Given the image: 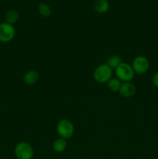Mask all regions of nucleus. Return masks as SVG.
Here are the masks:
<instances>
[{"label":"nucleus","instance_id":"f257e3e1","mask_svg":"<svg viewBox=\"0 0 158 159\" xmlns=\"http://www.w3.org/2000/svg\"><path fill=\"white\" fill-rule=\"evenodd\" d=\"M93 77L99 83H107L112 78V69L107 64H102L94 69Z\"/></svg>","mask_w":158,"mask_h":159},{"label":"nucleus","instance_id":"f03ea898","mask_svg":"<svg viewBox=\"0 0 158 159\" xmlns=\"http://www.w3.org/2000/svg\"><path fill=\"white\" fill-rule=\"evenodd\" d=\"M14 153L17 159H33L34 152L33 147L29 143L21 141L15 145Z\"/></svg>","mask_w":158,"mask_h":159},{"label":"nucleus","instance_id":"7ed1b4c3","mask_svg":"<svg viewBox=\"0 0 158 159\" xmlns=\"http://www.w3.org/2000/svg\"><path fill=\"white\" fill-rule=\"evenodd\" d=\"M116 78L122 82H131L135 75V72L131 65L125 62H122L116 69Z\"/></svg>","mask_w":158,"mask_h":159},{"label":"nucleus","instance_id":"20e7f679","mask_svg":"<svg viewBox=\"0 0 158 159\" xmlns=\"http://www.w3.org/2000/svg\"><path fill=\"white\" fill-rule=\"evenodd\" d=\"M57 132L60 138L64 139H69L74 135V124L67 119H62L57 123Z\"/></svg>","mask_w":158,"mask_h":159},{"label":"nucleus","instance_id":"39448f33","mask_svg":"<svg viewBox=\"0 0 158 159\" xmlns=\"http://www.w3.org/2000/svg\"><path fill=\"white\" fill-rule=\"evenodd\" d=\"M15 35V29L13 25L4 22L0 23V42L9 43L12 41Z\"/></svg>","mask_w":158,"mask_h":159},{"label":"nucleus","instance_id":"423d86ee","mask_svg":"<svg viewBox=\"0 0 158 159\" xmlns=\"http://www.w3.org/2000/svg\"><path fill=\"white\" fill-rule=\"evenodd\" d=\"M131 66L135 73L138 75H143L149 70L150 62L144 56H137L133 59Z\"/></svg>","mask_w":158,"mask_h":159},{"label":"nucleus","instance_id":"0eeeda50","mask_svg":"<svg viewBox=\"0 0 158 159\" xmlns=\"http://www.w3.org/2000/svg\"><path fill=\"white\" fill-rule=\"evenodd\" d=\"M119 93L124 98L132 97L136 93V86L131 82H122Z\"/></svg>","mask_w":158,"mask_h":159},{"label":"nucleus","instance_id":"6e6552de","mask_svg":"<svg viewBox=\"0 0 158 159\" xmlns=\"http://www.w3.org/2000/svg\"><path fill=\"white\" fill-rule=\"evenodd\" d=\"M39 73L35 70H29L25 73L23 76V82L28 85H33L37 83L39 80Z\"/></svg>","mask_w":158,"mask_h":159},{"label":"nucleus","instance_id":"1a4fd4ad","mask_svg":"<svg viewBox=\"0 0 158 159\" xmlns=\"http://www.w3.org/2000/svg\"><path fill=\"white\" fill-rule=\"evenodd\" d=\"M93 6L96 12L103 14L108 12L110 5L108 0H94Z\"/></svg>","mask_w":158,"mask_h":159},{"label":"nucleus","instance_id":"9d476101","mask_svg":"<svg viewBox=\"0 0 158 159\" xmlns=\"http://www.w3.org/2000/svg\"><path fill=\"white\" fill-rule=\"evenodd\" d=\"M67 146H68V144H67L66 140L61 138H57L53 142V149L58 153L64 152L67 148Z\"/></svg>","mask_w":158,"mask_h":159},{"label":"nucleus","instance_id":"9b49d317","mask_svg":"<svg viewBox=\"0 0 158 159\" xmlns=\"http://www.w3.org/2000/svg\"><path fill=\"white\" fill-rule=\"evenodd\" d=\"M5 18H6V23L13 25L20 19V14H19V12L15 9H10V10H9L6 13Z\"/></svg>","mask_w":158,"mask_h":159},{"label":"nucleus","instance_id":"f8f14e48","mask_svg":"<svg viewBox=\"0 0 158 159\" xmlns=\"http://www.w3.org/2000/svg\"><path fill=\"white\" fill-rule=\"evenodd\" d=\"M122 63V58H121L120 56L119 55H112L107 59L106 64L112 68V69L116 70L121 64Z\"/></svg>","mask_w":158,"mask_h":159},{"label":"nucleus","instance_id":"ddd939ff","mask_svg":"<svg viewBox=\"0 0 158 159\" xmlns=\"http://www.w3.org/2000/svg\"><path fill=\"white\" fill-rule=\"evenodd\" d=\"M107 85H108V88L110 91L113 92V93H116V92L119 91V89H120L121 85H122V82L118 78H112L107 82Z\"/></svg>","mask_w":158,"mask_h":159},{"label":"nucleus","instance_id":"4468645a","mask_svg":"<svg viewBox=\"0 0 158 159\" xmlns=\"http://www.w3.org/2000/svg\"><path fill=\"white\" fill-rule=\"evenodd\" d=\"M38 12L42 16L44 17H49L51 15V13H52V11H51V9L49 5L44 2L39 4Z\"/></svg>","mask_w":158,"mask_h":159},{"label":"nucleus","instance_id":"2eb2a0df","mask_svg":"<svg viewBox=\"0 0 158 159\" xmlns=\"http://www.w3.org/2000/svg\"><path fill=\"white\" fill-rule=\"evenodd\" d=\"M153 85H155V86L157 87V88H158V71H157V72L155 73V75H153Z\"/></svg>","mask_w":158,"mask_h":159}]
</instances>
